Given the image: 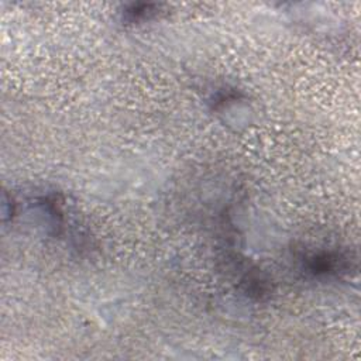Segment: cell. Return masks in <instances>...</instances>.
Returning a JSON list of instances; mask_svg holds the SVG:
<instances>
[{
    "label": "cell",
    "mask_w": 361,
    "mask_h": 361,
    "mask_svg": "<svg viewBox=\"0 0 361 361\" xmlns=\"http://www.w3.org/2000/svg\"><path fill=\"white\" fill-rule=\"evenodd\" d=\"M302 271L312 278H331L350 274L354 267L351 255L340 250H317L300 258Z\"/></svg>",
    "instance_id": "obj_1"
},
{
    "label": "cell",
    "mask_w": 361,
    "mask_h": 361,
    "mask_svg": "<svg viewBox=\"0 0 361 361\" xmlns=\"http://www.w3.org/2000/svg\"><path fill=\"white\" fill-rule=\"evenodd\" d=\"M158 10H159V6L157 4H145V3L131 4L124 11V20L127 23H138L142 20H148L149 17L155 16Z\"/></svg>",
    "instance_id": "obj_2"
}]
</instances>
